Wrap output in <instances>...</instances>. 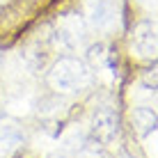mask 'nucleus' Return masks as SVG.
Wrapping results in <instances>:
<instances>
[{
	"mask_svg": "<svg viewBox=\"0 0 158 158\" xmlns=\"http://www.w3.org/2000/svg\"><path fill=\"white\" fill-rule=\"evenodd\" d=\"M133 122L138 124L140 133H149L156 128V112L151 106H138L133 110Z\"/></svg>",
	"mask_w": 158,
	"mask_h": 158,
	"instance_id": "nucleus-8",
	"label": "nucleus"
},
{
	"mask_svg": "<svg viewBox=\"0 0 158 158\" xmlns=\"http://www.w3.org/2000/svg\"><path fill=\"white\" fill-rule=\"evenodd\" d=\"M87 41V28L80 16H64L55 28V44L64 51H78Z\"/></svg>",
	"mask_w": 158,
	"mask_h": 158,
	"instance_id": "nucleus-2",
	"label": "nucleus"
},
{
	"mask_svg": "<svg viewBox=\"0 0 158 158\" xmlns=\"http://www.w3.org/2000/svg\"><path fill=\"white\" fill-rule=\"evenodd\" d=\"M89 83V69L76 57H62L48 71V85L55 92H78Z\"/></svg>",
	"mask_w": 158,
	"mask_h": 158,
	"instance_id": "nucleus-1",
	"label": "nucleus"
},
{
	"mask_svg": "<svg viewBox=\"0 0 158 158\" xmlns=\"http://www.w3.org/2000/svg\"><path fill=\"white\" fill-rule=\"evenodd\" d=\"M117 131H119V122H117V115L112 110L94 112V117H92V122H89V133H92V138H94L99 144L115 142Z\"/></svg>",
	"mask_w": 158,
	"mask_h": 158,
	"instance_id": "nucleus-3",
	"label": "nucleus"
},
{
	"mask_svg": "<svg viewBox=\"0 0 158 158\" xmlns=\"http://www.w3.org/2000/svg\"><path fill=\"white\" fill-rule=\"evenodd\" d=\"M87 19L94 28L99 30H110L117 23V9L110 0H87L85 2Z\"/></svg>",
	"mask_w": 158,
	"mask_h": 158,
	"instance_id": "nucleus-4",
	"label": "nucleus"
},
{
	"mask_svg": "<svg viewBox=\"0 0 158 158\" xmlns=\"http://www.w3.org/2000/svg\"><path fill=\"white\" fill-rule=\"evenodd\" d=\"M144 149H147V156L149 158H156V128L144 133Z\"/></svg>",
	"mask_w": 158,
	"mask_h": 158,
	"instance_id": "nucleus-10",
	"label": "nucleus"
},
{
	"mask_svg": "<svg viewBox=\"0 0 158 158\" xmlns=\"http://www.w3.org/2000/svg\"><path fill=\"white\" fill-rule=\"evenodd\" d=\"M64 147L67 149H76V147H80L83 144V131H78V128H71L67 135H64Z\"/></svg>",
	"mask_w": 158,
	"mask_h": 158,
	"instance_id": "nucleus-9",
	"label": "nucleus"
},
{
	"mask_svg": "<svg viewBox=\"0 0 158 158\" xmlns=\"http://www.w3.org/2000/svg\"><path fill=\"white\" fill-rule=\"evenodd\" d=\"M0 62H2V57H0Z\"/></svg>",
	"mask_w": 158,
	"mask_h": 158,
	"instance_id": "nucleus-13",
	"label": "nucleus"
},
{
	"mask_svg": "<svg viewBox=\"0 0 158 158\" xmlns=\"http://www.w3.org/2000/svg\"><path fill=\"white\" fill-rule=\"evenodd\" d=\"M30 108H32V99L28 89H14L7 96V110L14 112V115H25Z\"/></svg>",
	"mask_w": 158,
	"mask_h": 158,
	"instance_id": "nucleus-7",
	"label": "nucleus"
},
{
	"mask_svg": "<svg viewBox=\"0 0 158 158\" xmlns=\"http://www.w3.org/2000/svg\"><path fill=\"white\" fill-rule=\"evenodd\" d=\"M138 2H142L144 7H154V5H156V0H138Z\"/></svg>",
	"mask_w": 158,
	"mask_h": 158,
	"instance_id": "nucleus-11",
	"label": "nucleus"
},
{
	"mask_svg": "<svg viewBox=\"0 0 158 158\" xmlns=\"http://www.w3.org/2000/svg\"><path fill=\"white\" fill-rule=\"evenodd\" d=\"M2 2H7V0H0V5H2Z\"/></svg>",
	"mask_w": 158,
	"mask_h": 158,
	"instance_id": "nucleus-12",
	"label": "nucleus"
},
{
	"mask_svg": "<svg viewBox=\"0 0 158 158\" xmlns=\"http://www.w3.org/2000/svg\"><path fill=\"white\" fill-rule=\"evenodd\" d=\"M23 142V133L14 124H0V158H9Z\"/></svg>",
	"mask_w": 158,
	"mask_h": 158,
	"instance_id": "nucleus-6",
	"label": "nucleus"
},
{
	"mask_svg": "<svg viewBox=\"0 0 158 158\" xmlns=\"http://www.w3.org/2000/svg\"><path fill=\"white\" fill-rule=\"evenodd\" d=\"M131 48L138 57H156V28L154 23H140L133 30Z\"/></svg>",
	"mask_w": 158,
	"mask_h": 158,
	"instance_id": "nucleus-5",
	"label": "nucleus"
}]
</instances>
